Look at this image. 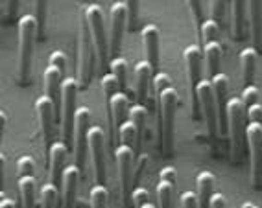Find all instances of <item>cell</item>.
<instances>
[{"instance_id": "cell-1", "label": "cell", "mask_w": 262, "mask_h": 208, "mask_svg": "<svg viewBox=\"0 0 262 208\" xmlns=\"http://www.w3.org/2000/svg\"><path fill=\"white\" fill-rule=\"evenodd\" d=\"M17 28H19V78L23 83H28L30 72H32L35 33H39L37 17L32 13L23 15Z\"/></svg>"}, {"instance_id": "cell-2", "label": "cell", "mask_w": 262, "mask_h": 208, "mask_svg": "<svg viewBox=\"0 0 262 208\" xmlns=\"http://www.w3.org/2000/svg\"><path fill=\"white\" fill-rule=\"evenodd\" d=\"M85 20L89 24L91 30V37L94 42V50H96V56H98L100 66L102 68H107V65L111 63L109 61V37L105 33V22H103V10L100 4H89L85 6L83 10Z\"/></svg>"}, {"instance_id": "cell-3", "label": "cell", "mask_w": 262, "mask_h": 208, "mask_svg": "<svg viewBox=\"0 0 262 208\" xmlns=\"http://www.w3.org/2000/svg\"><path fill=\"white\" fill-rule=\"evenodd\" d=\"M157 102L161 111V138H163V149L166 155L172 153L173 146V120H176V105H178V93L173 85L166 88H159Z\"/></svg>"}, {"instance_id": "cell-4", "label": "cell", "mask_w": 262, "mask_h": 208, "mask_svg": "<svg viewBox=\"0 0 262 208\" xmlns=\"http://www.w3.org/2000/svg\"><path fill=\"white\" fill-rule=\"evenodd\" d=\"M94 42L91 37L89 24L85 20V15H81L80 22H78V81L80 87H87L91 83V76H93V63H94Z\"/></svg>"}, {"instance_id": "cell-5", "label": "cell", "mask_w": 262, "mask_h": 208, "mask_svg": "<svg viewBox=\"0 0 262 208\" xmlns=\"http://www.w3.org/2000/svg\"><path fill=\"white\" fill-rule=\"evenodd\" d=\"M78 90H80L78 78H65L63 87H61V131H63V136H65V144L67 140H72V134H74L76 112L80 109L76 105Z\"/></svg>"}, {"instance_id": "cell-6", "label": "cell", "mask_w": 262, "mask_h": 208, "mask_svg": "<svg viewBox=\"0 0 262 208\" xmlns=\"http://www.w3.org/2000/svg\"><path fill=\"white\" fill-rule=\"evenodd\" d=\"M227 122H229V138L233 160L238 162L240 157H242V134H246V127H244V103L240 98H229V103H227Z\"/></svg>"}, {"instance_id": "cell-7", "label": "cell", "mask_w": 262, "mask_h": 208, "mask_svg": "<svg viewBox=\"0 0 262 208\" xmlns=\"http://www.w3.org/2000/svg\"><path fill=\"white\" fill-rule=\"evenodd\" d=\"M183 59L187 65L188 72V83H190V98H192V116L198 118V111H200V102H198V85L202 81V63H203V48L198 44H190L183 50Z\"/></svg>"}, {"instance_id": "cell-8", "label": "cell", "mask_w": 262, "mask_h": 208, "mask_svg": "<svg viewBox=\"0 0 262 208\" xmlns=\"http://www.w3.org/2000/svg\"><path fill=\"white\" fill-rule=\"evenodd\" d=\"M89 131H91V111L87 107H80L78 112H76L72 144H74L76 166L80 168L81 173L85 170V153L89 149Z\"/></svg>"}, {"instance_id": "cell-9", "label": "cell", "mask_w": 262, "mask_h": 208, "mask_svg": "<svg viewBox=\"0 0 262 208\" xmlns=\"http://www.w3.org/2000/svg\"><path fill=\"white\" fill-rule=\"evenodd\" d=\"M198 102H200V109L205 118L207 129L211 136H216L218 133V107H216V98L214 90H212V83L209 78H203L198 85Z\"/></svg>"}, {"instance_id": "cell-10", "label": "cell", "mask_w": 262, "mask_h": 208, "mask_svg": "<svg viewBox=\"0 0 262 208\" xmlns=\"http://www.w3.org/2000/svg\"><path fill=\"white\" fill-rule=\"evenodd\" d=\"M89 151L93 158L96 184L105 182V133L100 125H94L89 131Z\"/></svg>"}, {"instance_id": "cell-11", "label": "cell", "mask_w": 262, "mask_h": 208, "mask_svg": "<svg viewBox=\"0 0 262 208\" xmlns=\"http://www.w3.org/2000/svg\"><path fill=\"white\" fill-rule=\"evenodd\" d=\"M133 153H135V149L129 148V146H124V144H118L117 149H115V158H117V164H118L120 192H122V201H124V204L127 203V199L133 194V190H131V182H133V177H131Z\"/></svg>"}, {"instance_id": "cell-12", "label": "cell", "mask_w": 262, "mask_h": 208, "mask_svg": "<svg viewBox=\"0 0 262 208\" xmlns=\"http://www.w3.org/2000/svg\"><path fill=\"white\" fill-rule=\"evenodd\" d=\"M212 90H214L216 107H218V133L227 134L229 133V122H227V93H229V76L220 72L211 79Z\"/></svg>"}, {"instance_id": "cell-13", "label": "cell", "mask_w": 262, "mask_h": 208, "mask_svg": "<svg viewBox=\"0 0 262 208\" xmlns=\"http://www.w3.org/2000/svg\"><path fill=\"white\" fill-rule=\"evenodd\" d=\"M111 30H109V52L113 57H117L120 50L122 39H124V30L127 26V10L126 2H115L111 6Z\"/></svg>"}, {"instance_id": "cell-14", "label": "cell", "mask_w": 262, "mask_h": 208, "mask_svg": "<svg viewBox=\"0 0 262 208\" xmlns=\"http://www.w3.org/2000/svg\"><path fill=\"white\" fill-rule=\"evenodd\" d=\"M105 112H107L109 127H111V136L117 138V131L126 120H129V102L124 93H117L115 96L105 102Z\"/></svg>"}, {"instance_id": "cell-15", "label": "cell", "mask_w": 262, "mask_h": 208, "mask_svg": "<svg viewBox=\"0 0 262 208\" xmlns=\"http://www.w3.org/2000/svg\"><path fill=\"white\" fill-rule=\"evenodd\" d=\"M246 138L249 144V162H251V180L253 184L258 182V170L262 160V124L246 125Z\"/></svg>"}, {"instance_id": "cell-16", "label": "cell", "mask_w": 262, "mask_h": 208, "mask_svg": "<svg viewBox=\"0 0 262 208\" xmlns=\"http://www.w3.org/2000/svg\"><path fill=\"white\" fill-rule=\"evenodd\" d=\"M67 144L57 140V142H52L50 149L47 153V160H48V171H50V182L54 186H61V180H63V173H65V160H67Z\"/></svg>"}, {"instance_id": "cell-17", "label": "cell", "mask_w": 262, "mask_h": 208, "mask_svg": "<svg viewBox=\"0 0 262 208\" xmlns=\"http://www.w3.org/2000/svg\"><path fill=\"white\" fill-rule=\"evenodd\" d=\"M54 111H56V103L52 102L48 96H39L35 100V112L39 116V124H41L42 140H45L47 153L52 146L50 136H52V125H54Z\"/></svg>"}, {"instance_id": "cell-18", "label": "cell", "mask_w": 262, "mask_h": 208, "mask_svg": "<svg viewBox=\"0 0 262 208\" xmlns=\"http://www.w3.org/2000/svg\"><path fill=\"white\" fill-rule=\"evenodd\" d=\"M81 170L76 164L65 168L63 180H61V194H63V208H74L76 194H78V184H80Z\"/></svg>"}, {"instance_id": "cell-19", "label": "cell", "mask_w": 262, "mask_h": 208, "mask_svg": "<svg viewBox=\"0 0 262 208\" xmlns=\"http://www.w3.org/2000/svg\"><path fill=\"white\" fill-rule=\"evenodd\" d=\"M142 42H144V52H146V61L151 66L159 65V42H161V32L155 24H146L141 30Z\"/></svg>"}, {"instance_id": "cell-20", "label": "cell", "mask_w": 262, "mask_h": 208, "mask_svg": "<svg viewBox=\"0 0 262 208\" xmlns=\"http://www.w3.org/2000/svg\"><path fill=\"white\" fill-rule=\"evenodd\" d=\"M214 173L211 171H200L196 175V195L198 208H211L212 195H214Z\"/></svg>"}, {"instance_id": "cell-21", "label": "cell", "mask_w": 262, "mask_h": 208, "mask_svg": "<svg viewBox=\"0 0 262 208\" xmlns=\"http://www.w3.org/2000/svg\"><path fill=\"white\" fill-rule=\"evenodd\" d=\"M135 88L137 96H139V103L144 105L146 96H148V87H150L151 74H154V66L148 63L146 59H141L135 63Z\"/></svg>"}, {"instance_id": "cell-22", "label": "cell", "mask_w": 262, "mask_h": 208, "mask_svg": "<svg viewBox=\"0 0 262 208\" xmlns=\"http://www.w3.org/2000/svg\"><path fill=\"white\" fill-rule=\"evenodd\" d=\"M240 59V72H242V81L246 85H253V78L257 72V48L248 47L242 48L238 54Z\"/></svg>"}, {"instance_id": "cell-23", "label": "cell", "mask_w": 262, "mask_h": 208, "mask_svg": "<svg viewBox=\"0 0 262 208\" xmlns=\"http://www.w3.org/2000/svg\"><path fill=\"white\" fill-rule=\"evenodd\" d=\"M220 59H222V44L220 41H212L203 44V61L207 65V76L212 79L220 74Z\"/></svg>"}, {"instance_id": "cell-24", "label": "cell", "mask_w": 262, "mask_h": 208, "mask_svg": "<svg viewBox=\"0 0 262 208\" xmlns=\"http://www.w3.org/2000/svg\"><path fill=\"white\" fill-rule=\"evenodd\" d=\"M249 20H251V37L255 42V48L260 47L262 37V2L260 0H251L248 2Z\"/></svg>"}, {"instance_id": "cell-25", "label": "cell", "mask_w": 262, "mask_h": 208, "mask_svg": "<svg viewBox=\"0 0 262 208\" xmlns=\"http://www.w3.org/2000/svg\"><path fill=\"white\" fill-rule=\"evenodd\" d=\"M17 188L23 208H35V175L17 177Z\"/></svg>"}, {"instance_id": "cell-26", "label": "cell", "mask_w": 262, "mask_h": 208, "mask_svg": "<svg viewBox=\"0 0 262 208\" xmlns=\"http://www.w3.org/2000/svg\"><path fill=\"white\" fill-rule=\"evenodd\" d=\"M246 8L248 2H240V0H233L231 2V11H233V39H242L244 37V20H246Z\"/></svg>"}, {"instance_id": "cell-27", "label": "cell", "mask_w": 262, "mask_h": 208, "mask_svg": "<svg viewBox=\"0 0 262 208\" xmlns=\"http://www.w3.org/2000/svg\"><path fill=\"white\" fill-rule=\"evenodd\" d=\"M146 116H148V111H146V105L142 103H135V105L129 107V120L135 124L137 127V149L141 151V144H142V133H144V125H146Z\"/></svg>"}, {"instance_id": "cell-28", "label": "cell", "mask_w": 262, "mask_h": 208, "mask_svg": "<svg viewBox=\"0 0 262 208\" xmlns=\"http://www.w3.org/2000/svg\"><path fill=\"white\" fill-rule=\"evenodd\" d=\"M109 68H111V74L118 79L120 93H126V87H127V61H126V57H120V56L111 57Z\"/></svg>"}, {"instance_id": "cell-29", "label": "cell", "mask_w": 262, "mask_h": 208, "mask_svg": "<svg viewBox=\"0 0 262 208\" xmlns=\"http://www.w3.org/2000/svg\"><path fill=\"white\" fill-rule=\"evenodd\" d=\"M137 127L131 120H126L124 124L118 127L117 131V140L118 144H124V146H129V148H137Z\"/></svg>"}, {"instance_id": "cell-30", "label": "cell", "mask_w": 262, "mask_h": 208, "mask_svg": "<svg viewBox=\"0 0 262 208\" xmlns=\"http://www.w3.org/2000/svg\"><path fill=\"white\" fill-rule=\"evenodd\" d=\"M176 184L168 180H159L157 184V199H159V208H172V197Z\"/></svg>"}, {"instance_id": "cell-31", "label": "cell", "mask_w": 262, "mask_h": 208, "mask_svg": "<svg viewBox=\"0 0 262 208\" xmlns=\"http://www.w3.org/2000/svg\"><path fill=\"white\" fill-rule=\"evenodd\" d=\"M109 190L105 184H94L91 188V208H107Z\"/></svg>"}, {"instance_id": "cell-32", "label": "cell", "mask_w": 262, "mask_h": 208, "mask_svg": "<svg viewBox=\"0 0 262 208\" xmlns=\"http://www.w3.org/2000/svg\"><path fill=\"white\" fill-rule=\"evenodd\" d=\"M218 37H220V24L212 19H205V22H203V26H202L203 44L212 42V41H218Z\"/></svg>"}, {"instance_id": "cell-33", "label": "cell", "mask_w": 262, "mask_h": 208, "mask_svg": "<svg viewBox=\"0 0 262 208\" xmlns=\"http://www.w3.org/2000/svg\"><path fill=\"white\" fill-rule=\"evenodd\" d=\"M35 175V160L30 155H23L17 158V177Z\"/></svg>"}, {"instance_id": "cell-34", "label": "cell", "mask_w": 262, "mask_h": 208, "mask_svg": "<svg viewBox=\"0 0 262 208\" xmlns=\"http://www.w3.org/2000/svg\"><path fill=\"white\" fill-rule=\"evenodd\" d=\"M41 201H42V208H54L57 201V186H54L52 182L41 188Z\"/></svg>"}, {"instance_id": "cell-35", "label": "cell", "mask_w": 262, "mask_h": 208, "mask_svg": "<svg viewBox=\"0 0 262 208\" xmlns=\"http://www.w3.org/2000/svg\"><path fill=\"white\" fill-rule=\"evenodd\" d=\"M188 10H190L192 17H194V28H196V35L202 37V26L205 22L203 19V13H202V2H196V0H188Z\"/></svg>"}, {"instance_id": "cell-36", "label": "cell", "mask_w": 262, "mask_h": 208, "mask_svg": "<svg viewBox=\"0 0 262 208\" xmlns=\"http://www.w3.org/2000/svg\"><path fill=\"white\" fill-rule=\"evenodd\" d=\"M242 103L244 107H251L255 103H260V90H258L257 85H246L242 88Z\"/></svg>"}, {"instance_id": "cell-37", "label": "cell", "mask_w": 262, "mask_h": 208, "mask_svg": "<svg viewBox=\"0 0 262 208\" xmlns=\"http://www.w3.org/2000/svg\"><path fill=\"white\" fill-rule=\"evenodd\" d=\"M48 65L59 68L61 72H63V76H65V68H67V56H65V52H61V50H54V52H52L50 56H48Z\"/></svg>"}, {"instance_id": "cell-38", "label": "cell", "mask_w": 262, "mask_h": 208, "mask_svg": "<svg viewBox=\"0 0 262 208\" xmlns=\"http://www.w3.org/2000/svg\"><path fill=\"white\" fill-rule=\"evenodd\" d=\"M126 10H127V28L133 30L137 26V17H139V2L126 0Z\"/></svg>"}, {"instance_id": "cell-39", "label": "cell", "mask_w": 262, "mask_h": 208, "mask_svg": "<svg viewBox=\"0 0 262 208\" xmlns=\"http://www.w3.org/2000/svg\"><path fill=\"white\" fill-rule=\"evenodd\" d=\"M224 13H225V2H222V0H212L211 2V19L216 20L218 24H222Z\"/></svg>"}, {"instance_id": "cell-40", "label": "cell", "mask_w": 262, "mask_h": 208, "mask_svg": "<svg viewBox=\"0 0 262 208\" xmlns=\"http://www.w3.org/2000/svg\"><path fill=\"white\" fill-rule=\"evenodd\" d=\"M179 203H181V208H198V195L196 192H183L181 199H179Z\"/></svg>"}, {"instance_id": "cell-41", "label": "cell", "mask_w": 262, "mask_h": 208, "mask_svg": "<svg viewBox=\"0 0 262 208\" xmlns=\"http://www.w3.org/2000/svg\"><path fill=\"white\" fill-rule=\"evenodd\" d=\"M248 118L251 124H262V105L260 103H255V105L248 107Z\"/></svg>"}, {"instance_id": "cell-42", "label": "cell", "mask_w": 262, "mask_h": 208, "mask_svg": "<svg viewBox=\"0 0 262 208\" xmlns=\"http://www.w3.org/2000/svg\"><path fill=\"white\" fill-rule=\"evenodd\" d=\"M45 13H47V2H37V22H39V32L42 30V22H45Z\"/></svg>"}, {"instance_id": "cell-43", "label": "cell", "mask_w": 262, "mask_h": 208, "mask_svg": "<svg viewBox=\"0 0 262 208\" xmlns=\"http://www.w3.org/2000/svg\"><path fill=\"white\" fill-rule=\"evenodd\" d=\"M211 208H227V203H225V197L218 192H214L211 201Z\"/></svg>"}, {"instance_id": "cell-44", "label": "cell", "mask_w": 262, "mask_h": 208, "mask_svg": "<svg viewBox=\"0 0 262 208\" xmlns=\"http://www.w3.org/2000/svg\"><path fill=\"white\" fill-rule=\"evenodd\" d=\"M0 208H15L13 199H10V197H6V195H2V199H0Z\"/></svg>"}, {"instance_id": "cell-45", "label": "cell", "mask_w": 262, "mask_h": 208, "mask_svg": "<svg viewBox=\"0 0 262 208\" xmlns=\"http://www.w3.org/2000/svg\"><path fill=\"white\" fill-rule=\"evenodd\" d=\"M135 208H155V206L150 203V199H148V201H144V203H141V204H135Z\"/></svg>"}]
</instances>
